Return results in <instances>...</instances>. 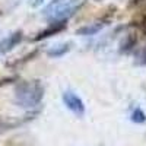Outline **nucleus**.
I'll return each mask as SVG.
<instances>
[{
  "mask_svg": "<svg viewBox=\"0 0 146 146\" xmlns=\"http://www.w3.org/2000/svg\"><path fill=\"white\" fill-rule=\"evenodd\" d=\"M44 98V86L40 80H22L15 86L13 100L21 108L32 110Z\"/></svg>",
  "mask_w": 146,
  "mask_h": 146,
  "instance_id": "obj_1",
  "label": "nucleus"
},
{
  "mask_svg": "<svg viewBox=\"0 0 146 146\" xmlns=\"http://www.w3.org/2000/svg\"><path fill=\"white\" fill-rule=\"evenodd\" d=\"M82 5L83 0H51L42 9V16L50 22L67 21L76 13Z\"/></svg>",
  "mask_w": 146,
  "mask_h": 146,
  "instance_id": "obj_2",
  "label": "nucleus"
},
{
  "mask_svg": "<svg viewBox=\"0 0 146 146\" xmlns=\"http://www.w3.org/2000/svg\"><path fill=\"white\" fill-rule=\"evenodd\" d=\"M62 100H63L64 105L75 115H78V117L85 115V104H83V101L79 95H76L72 91H64L63 95H62Z\"/></svg>",
  "mask_w": 146,
  "mask_h": 146,
  "instance_id": "obj_3",
  "label": "nucleus"
},
{
  "mask_svg": "<svg viewBox=\"0 0 146 146\" xmlns=\"http://www.w3.org/2000/svg\"><path fill=\"white\" fill-rule=\"evenodd\" d=\"M38 114V111H35V113H31V114H27V115H23L21 118H2L0 120V135L7 130H13L22 124H25L28 123V121H31L32 118H35V115Z\"/></svg>",
  "mask_w": 146,
  "mask_h": 146,
  "instance_id": "obj_4",
  "label": "nucleus"
},
{
  "mask_svg": "<svg viewBox=\"0 0 146 146\" xmlns=\"http://www.w3.org/2000/svg\"><path fill=\"white\" fill-rule=\"evenodd\" d=\"M22 38H23L22 31H15L10 35H7L6 38L0 40V54H7L9 51H12L16 45L21 44Z\"/></svg>",
  "mask_w": 146,
  "mask_h": 146,
  "instance_id": "obj_5",
  "label": "nucleus"
},
{
  "mask_svg": "<svg viewBox=\"0 0 146 146\" xmlns=\"http://www.w3.org/2000/svg\"><path fill=\"white\" fill-rule=\"evenodd\" d=\"M66 27H67V21H56V22H51L45 29L40 31L38 34H36V36H34V41H41V40H45V38H48V36H51V35H56L58 32L64 31Z\"/></svg>",
  "mask_w": 146,
  "mask_h": 146,
  "instance_id": "obj_6",
  "label": "nucleus"
},
{
  "mask_svg": "<svg viewBox=\"0 0 146 146\" xmlns=\"http://www.w3.org/2000/svg\"><path fill=\"white\" fill-rule=\"evenodd\" d=\"M105 25H107L105 21H98V22H94V23H89V25H85V27L79 28V29L76 31V34H78V35H83V36L95 35V34H98Z\"/></svg>",
  "mask_w": 146,
  "mask_h": 146,
  "instance_id": "obj_7",
  "label": "nucleus"
},
{
  "mask_svg": "<svg viewBox=\"0 0 146 146\" xmlns=\"http://www.w3.org/2000/svg\"><path fill=\"white\" fill-rule=\"evenodd\" d=\"M137 44V38H136V35L135 34H127L123 40H121L120 42V48H118V51L121 54H129L130 51L135 50V47Z\"/></svg>",
  "mask_w": 146,
  "mask_h": 146,
  "instance_id": "obj_8",
  "label": "nucleus"
},
{
  "mask_svg": "<svg viewBox=\"0 0 146 146\" xmlns=\"http://www.w3.org/2000/svg\"><path fill=\"white\" fill-rule=\"evenodd\" d=\"M70 48H72V42H62V44H57V45L51 47L50 50L47 51V54L50 56V57L57 58V57H62L66 53H69Z\"/></svg>",
  "mask_w": 146,
  "mask_h": 146,
  "instance_id": "obj_9",
  "label": "nucleus"
},
{
  "mask_svg": "<svg viewBox=\"0 0 146 146\" xmlns=\"http://www.w3.org/2000/svg\"><path fill=\"white\" fill-rule=\"evenodd\" d=\"M130 120L136 124H142V123L146 121V114H145V111L142 108H135L130 114Z\"/></svg>",
  "mask_w": 146,
  "mask_h": 146,
  "instance_id": "obj_10",
  "label": "nucleus"
},
{
  "mask_svg": "<svg viewBox=\"0 0 146 146\" xmlns=\"http://www.w3.org/2000/svg\"><path fill=\"white\" fill-rule=\"evenodd\" d=\"M137 62L140 63V64H146V47L145 48H142V50L139 51V54H137Z\"/></svg>",
  "mask_w": 146,
  "mask_h": 146,
  "instance_id": "obj_11",
  "label": "nucleus"
},
{
  "mask_svg": "<svg viewBox=\"0 0 146 146\" xmlns=\"http://www.w3.org/2000/svg\"><path fill=\"white\" fill-rule=\"evenodd\" d=\"M42 2H44V0H29V3H31L32 7H38V6H41Z\"/></svg>",
  "mask_w": 146,
  "mask_h": 146,
  "instance_id": "obj_12",
  "label": "nucleus"
},
{
  "mask_svg": "<svg viewBox=\"0 0 146 146\" xmlns=\"http://www.w3.org/2000/svg\"><path fill=\"white\" fill-rule=\"evenodd\" d=\"M135 2H142V0H135Z\"/></svg>",
  "mask_w": 146,
  "mask_h": 146,
  "instance_id": "obj_13",
  "label": "nucleus"
},
{
  "mask_svg": "<svg viewBox=\"0 0 146 146\" xmlns=\"http://www.w3.org/2000/svg\"><path fill=\"white\" fill-rule=\"evenodd\" d=\"M95 2H101V0H95Z\"/></svg>",
  "mask_w": 146,
  "mask_h": 146,
  "instance_id": "obj_14",
  "label": "nucleus"
}]
</instances>
